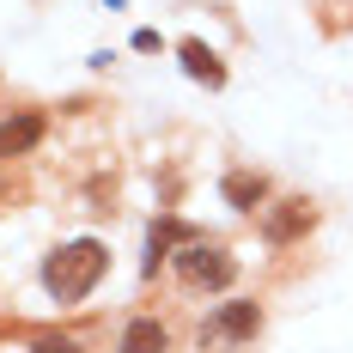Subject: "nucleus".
<instances>
[{"instance_id": "obj_1", "label": "nucleus", "mask_w": 353, "mask_h": 353, "mask_svg": "<svg viewBox=\"0 0 353 353\" xmlns=\"http://www.w3.org/2000/svg\"><path fill=\"white\" fill-rule=\"evenodd\" d=\"M104 274H110V250L98 244V238H73V244H61L43 262V292H49L55 305H79V299L98 292Z\"/></svg>"}, {"instance_id": "obj_2", "label": "nucleus", "mask_w": 353, "mask_h": 353, "mask_svg": "<svg viewBox=\"0 0 353 353\" xmlns=\"http://www.w3.org/2000/svg\"><path fill=\"white\" fill-rule=\"evenodd\" d=\"M171 268H176V281L189 286V292H225V286L238 281V256H232L225 244H208V238L176 244Z\"/></svg>"}, {"instance_id": "obj_3", "label": "nucleus", "mask_w": 353, "mask_h": 353, "mask_svg": "<svg viewBox=\"0 0 353 353\" xmlns=\"http://www.w3.org/2000/svg\"><path fill=\"white\" fill-rule=\"evenodd\" d=\"M262 335V305L256 299H232V305H219L213 311V323H201V353L208 347H244V341H256Z\"/></svg>"}, {"instance_id": "obj_4", "label": "nucleus", "mask_w": 353, "mask_h": 353, "mask_svg": "<svg viewBox=\"0 0 353 353\" xmlns=\"http://www.w3.org/2000/svg\"><path fill=\"white\" fill-rule=\"evenodd\" d=\"M311 225H317V201H305V195H281V201L262 208V238H268L274 250L299 244Z\"/></svg>"}, {"instance_id": "obj_5", "label": "nucleus", "mask_w": 353, "mask_h": 353, "mask_svg": "<svg viewBox=\"0 0 353 353\" xmlns=\"http://www.w3.org/2000/svg\"><path fill=\"white\" fill-rule=\"evenodd\" d=\"M189 238H195V232H189L176 213H159V219L146 225V262H141V274L152 281V274H159V268L176 256V244H189Z\"/></svg>"}, {"instance_id": "obj_6", "label": "nucleus", "mask_w": 353, "mask_h": 353, "mask_svg": "<svg viewBox=\"0 0 353 353\" xmlns=\"http://www.w3.org/2000/svg\"><path fill=\"white\" fill-rule=\"evenodd\" d=\"M43 134H49V116H43V110H12V116L0 122V159H25Z\"/></svg>"}, {"instance_id": "obj_7", "label": "nucleus", "mask_w": 353, "mask_h": 353, "mask_svg": "<svg viewBox=\"0 0 353 353\" xmlns=\"http://www.w3.org/2000/svg\"><path fill=\"white\" fill-rule=\"evenodd\" d=\"M219 201L232 213H262L268 208V176L262 171H225L219 176Z\"/></svg>"}, {"instance_id": "obj_8", "label": "nucleus", "mask_w": 353, "mask_h": 353, "mask_svg": "<svg viewBox=\"0 0 353 353\" xmlns=\"http://www.w3.org/2000/svg\"><path fill=\"white\" fill-rule=\"evenodd\" d=\"M116 353H171V329L159 317H128L122 323V335H116Z\"/></svg>"}, {"instance_id": "obj_9", "label": "nucleus", "mask_w": 353, "mask_h": 353, "mask_svg": "<svg viewBox=\"0 0 353 353\" xmlns=\"http://www.w3.org/2000/svg\"><path fill=\"white\" fill-rule=\"evenodd\" d=\"M176 55H183V73H189L195 85H208V92H219V85H225V61L213 55L208 43H195V37H183V43H176Z\"/></svg>"}, {"instance_id": "obj_10", "label": "nucleus", "mask_w": 353, "mask_h": 353, "mask_svg": "<svg viewBox=\"0 0 353 353\" xmlns=\"http://www.w3.org/2000/svg\"><path fill=\"white\" fill-rule=\"evenodd\" d=\"M31 353H79V341L61 335V329H37V335H31Z\"/></svg>"}, {"instance_id": "obj_11", "label": "nucleus", "mask_w": 353, "mask_h": 353, "mask_svg": "<svg viewBox=\"0 0 353 353\" xmlns=\"http://www.w3.org/2000/svg\"><path fill=\"white\" fill-rule=\"evenodd\" d=\"M159 49H165L159 31H134V55H159Z\"/></svg>"}]
</instances>
